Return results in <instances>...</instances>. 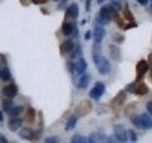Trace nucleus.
I'll return each instance as SVG.
<instances>
[{
    "label": "nucleus",
    "instance_id": "f257e3e1",
    "mask_svg": "<svg viewBox=\"0 0 152 143\" xmlns=\"http://www.w3.org/2000/svg\"><path fill=\"white\" fill-rule=\"evenodd\" d=\"M93 60L95 62V66L99 71L100 75H108L110 72L112 70V66H110V62L105 58L104 56H102L100 53V48H96V45H94V50H93Z\"/></svg>",
    "mask_w": 152,
    "mask_h": 143
},
{
    "label": "nucleus",
    "instance_id": "f03ea898",
    "mask_svg": "<svg viewBox=\"0 0 152 143\" xmlns=\"http://www.w3.org/2000/svg\"><path fill=\"white\" fill-rule=\"evenodd\" d=\"M132 124L140 128V129H151L152 128V118L148 115V114H134L132 118Z\"/></svg>",
    "mask_w": 152,
    "mask_h": 143
},
{
    "label": "nucleus",
    "instance_id": "7ed1b4c3",
    "mask_svg": "<svg viewBox=\"0 0 152 143\" xmlns=\"http://www.w3.org/2000/svg\"><path fill=\"white\" fill-rule=\"evenodd\" d=\"M127 91H131L133 94H136V95H145L148 93V88H147V85L145 82H141V81H138V82H133L129 86H127L126 88Z\"/></svg>",
    "mask_w": 152,
    "mask_h": 143
},
{
    "label": "nucleus",
    "instance_id": "20e7f679",
    "mask_svg": "<svg viewBox=\"0 0 152 143\" xmlns=\"http://www.w3.org/2000/svg\"><path fill=\"white\" fill-rule=\"evenodd\" d=\"M104 91H105V85H104L102 81H98V82L94 85V88L90 90L89 96L91 99H94V100H99L103 96Z\"/></svg>",
    "mask_w": 152,
    "mask_h": 143
},
{
    "label": "nucleus",
    "instance_id": "39448f33",
    "mask_svg": "<svg viewBox=\"0 0 152 143\" xmlns=\"http://www.w3.org/2000/svg\"><path fill=\"white\" fill-rule=\"evenodd\" d=\"M150 69V63L146 60H141L136 66V71H137V80H141L143 76L147 74V71Z\"/></svg>",
    "mask_w": 152,
    "mask_h": 143
},
{
    "label": "nucleus",
    "instance_id": "423d86ee",
    "mask_svg": "<svg viewBox=\"0 0 152 143\" xmlns=\"http://www.w3.org/2000/svg\"><path fill=\"white\" fill-rule=\"evenodd\" d=\"M61 31H62V34L65 36H77V28H75V24L72 22H67L65 20L62 23V27H61Z\"/></svg>",
    "mask_w": 152,
    "mask_h": 143
},
{
    "label": "nucleus",
    "instance_id": "0eeeda50",
    "mask_svg": "<svg viewBox=\"0 0 152 143\" xmlns=\"http://www.w3.org/2000/svg\"><path fill=\"white\" fill-rule=\"evenodd\" d=\"M91 109H93L91 103L85 100V101L80 103V105L76 108V114H77L79 117H84V115H86V114H89L90 112H91Z\"/></svg>",
    "mask_w": 152,
    "mask_h": 143
},
{
    "label": "nucleus",
    "instance_id": "6e6552de",
    "mask_svg": "<svg viewBox=\"0 0 152 143\" xmlns=\"http://www.w3.org/2000/svg\"><path fill=\"white\" fill-rule=\"evenodd\" d=\"M114 137H115L121 143H124L128 139V133L122 125H115L114 127Z\"/></svg>",
    "mask_w": 152,
    "mask_h": 143
},
{
    "label": "nucleus",
    "instance_id": "1a4fd4ad",
    "mask_svg": "<svg viewBox=\"0 0 152 143\" xmlns=\"http://www.w3.org/2000/svg\"><path fill=\"white\" fill-rule=\"evenodd\" d=\"M3 94H4V96L8 98V99H13L14 96H17V94H18V89L17 86L14 84H9L7 85V86H4L3 89Z\"/></svg>",
    "mask_w": 152,
    "mask_h": 143
},
{
    "label": "nucleus",
    "instance_id": "9d476101",
    "mask_svg": "<svg viewBox=\"0 0 152 143\" xmlns=\"http://www.w3.org/2000/svg\"><path fill=\"white\" fill-rule=\"evenodd\" d=\"M74 50H75V43H74V41H71V39H66L60 46L61 55H67L70 52H72Z\"/></svg>",
    "mask_w": 152,
    "mask_h": 143
},
{
    "label": "nucleus",
    "instance_id": "9b49d317",
    "mask_svg": "<svg viewBox=\"0 0 152 143\" xmlns=\"http://www.w3.org/2000/svg\"><path fill=\"white\" fill-rule=\"evenodd\" d=\"M86 69H88V62L83 58V57H80V58L75 62V72L77 75H84Z\"/></svg>",
    "mask_w": 152,
    "mask_h": 143
},
{
    "label": "nucleus",
    "instance_id": "f8f14e48",
    "mask_svg": "<svg viewBox=\"0 0 152 143\" xmlns=\"http://www.w3.org/2000/svg\"><path fill=\"white\" fill-rule=\"evenodd\" d=\"M105 37V31L102 26H95V29H94V41L96 45H100L102 41L104 39Z\"/></svg>",
    "mask_w": 152,
    "mask_h": 143
},
{
    "label": "nucleus",
    "instance_id": "ddd939ff",
    "mask_svg": "<svg viewBox=\"0 0 152 143\" xmlns=\"http://www.w3.org/2000/svg\"><path fill=\"white\" fill-rule=\"evenodd\" d=\"M126 98H127V95H126L124 91L118 93V94H117V96L112 100V107H113V109H118L119 107H122V105H123V103L126 101Z\"/></svg>",
    "mask_w": 152,
    "mask_h": 143
},
{
    "label": "nucleus",
    "instance_id": "4468645a",
    "mask_svg": "<svg viewBox=\"0 0 152 143\" xmlns=\"http://www.w3.org/2000/svg\"><path fill=\"white\" fill-rule=\"evenodd\" d=\"M77 17H79V5L76 3H74V4H71L67 9H66V18L76 19Z\"/></svg>",
    "mask_w": 152,
    "mask_h": 143
},
{
    "label": "nucleus",
    "instance_id": "2eb2a0df",
    "mask_svg": "<svg viewBox=\"0 0 152 143\" xmlns=\"http://www.w3.org/2000/svg\"><path fill=\"white\" fill-rule=\"evenodd\" d=\"M20 125H22V120L19 118H12L8 122V127H9V129H10L12 132L18 131L19 128H20Z\"/></svg>",
    "mask_w": 152,
    "mask_h": 143
},
{
    "label": "nucleus",
    "instance_id": "dca6fc26",
    "mask_svg": "<svg viewBox=\"0 0 152 143\" xmlns=\"http://www.w3.org/2000/svg\"><path fill=\"white\" fill-rule=\"evenodd\" d=\"M19 136H20V138H23V139H33L36 134L29 128H23V129H20V132H19Z\"/></svg>",
    "mask_w": 152,
    "mask_h": 143
},
{
    "label": "nucleus",
    "instance_id": "f3484780",
    "mask_svg": "<svg viewBox=\"0 0 152 143\" xmlns=\"http://www.w3.org/2000/svg\"><path fill=\"white\" fill-rule=\"evenodd\" d=\"M103 138L104 137H103L102 133L94 132V133H91V134L88 137V143H100Z\"/></svg>",
    "mask_w": 152,
    "mask_h": 143
},
{
    "label": "nucleus",
    "instance_id": "a211bd4d",
    "mask_svg": "<svg viewBox=\"0 0 152 143\" xmlns=\"http://www.w3.org/2000/svg\"><path fill=\"white\" fill-rule=\"evenodd\" d=\"M76 85H77V88H79V89H85V88H86L88 85H89V75H86V74L81 75Z\"/></svg>",
    "mask_w": 152,
    "mask_h": 143
},
{
    "label": "nucleus",
    "instance_id": "6ab92c4d",
    "mask_svg": "<svg viewBox=\"0 0 152 143\" xmlns=\"http://www.w3.org/2000/svg\"><path fill=\"white\" fill-rule=\"evenodd\" d=\"M76 124H77V117H76V115L70 117L67 123H66V127H65L66 131H72L74 128L76 127Z\"/></svg>",
    "mask_w": 152,
    "mask_h": 143
},
{
    "label": "nucleus",
    "instance_id": "aec40b11",
    "mask_svg": "<svg viewBox=\"0 0 152 143\" xmlns=\"http://www.w3.org/2000/svg\"><path fill=\"white\" fill-rule=\"evenodd\" d=\"M109 50H110V56L113 60H121V50L115 45H112Z\"/></svg>",
    "mask_w": 152,
    "mask_h": 143
},
{
    "label": "nucleus",
    "instance_id": "412c9836",
    "mask_svg": "<svg viewBox=\"0 0 152 143\" xmlns=\"http://www.w3.org/2000/svg\"><path fill=\"white\" fill-rule=\"evenodd\" d=\"M23 110H24V108L20 107V105H18V107H13V108L10 109V110L8 112V114H9V115H10L12 118H17V117L19 115V114L23 113Z\"/></svg>",
    "mask_w": 152,
    "mask_h": 143
},
{
    "label": "nucleus",
    "instance_id": "4be33fe9",
    "mask_svg": "<svg viewBox=\"0 0 152 143\" xmlns=\"http://www.w3.org/2000/svg\"><path fill=\"white\" fill-rule=\"evenodd\" d=\"M34 119H36V110L33 108H28L26 112V120L29 123H33Z\"/></svg>",
    "mask_w": 152,
    "mask_h": 143
},
{
    "label": "nucleus",
    "instance_id": "5701e85b",
    "mask_svg": "<svg viewBox=\"0 0 152 143\" xmlns=\"http://www.w3.org/2000/svg\"><path fill=\"white\" fill-rule=\"evenodd\" d=\"M13 107H14V105H13L12 99H4V100H3V103H1V109H3V110L5 112V113H8Z\"/></svg>",
    "mask_w": 152,
    "mask_h": 143
},
{
    "label": "nucleus",
    "instance_id": "b1692460",
    "mask_svg": "<svg viewBox=\"0 0 152 143\" xmlns=\"http://www.w3.org/2000/svg\"><path fill=\"white\" fill-rule=\"evenodd\" d=\"M70 143H88V138H85L84 136H80V134H75L71 138Z\"/></svg>",
    "mask_w": 152,
    "mask_h": 143
},
{
    "label": "nucleus",
    "instance_id": "393cba45",
    "mask_svg": "<svg viewBox=\"0 0 152 143\" xmlns=\"http://www.w3.org/2000/svg\"><path fill=\"white\" fill-rule=\"evenodd\" d=\"M1 79L4 81H9L12 79V74H10V70H9L8 67H4L1 70Z\"/></svg>",
    "mask_w": 152,
    "mask_h": 143
},
{
    "label": "nucleus",
    "instance_id": "a878e982",
    "mask_svg": "<svg viewBox=\"0 0 152 143\" xmlns=\"http://www.w3.org/2000/svg\"><path fill=\"white\" fill-rule=\"evenodd\" d=\"M124 17H126L127 20H129L131 23H134V17H133V14L131 13L129 9H128V7L124 9Z\"/></svg>",
    "mask_w": 152,
    "mask_h": 143
},
{
    "label": "nucleus",
    "instance_id": "bb28decb",
    "mask_svg": "<svg viewBox=\"0 0 152 143\" xmlns=\"http://www.w3.org/2000/svg\"><path fill=\"white\" fill-rule=\"evenodd\" d=\"M45 143H60V139L55 136H51V137H47L45 139Z\"/></svg>",
    "mask_w": 152,
    "mask_h": 143
},
{
    "label": "nucleus",
    "instance_id": "cd10ccee",
    "mask_svg": "<svg viewBox=\"0 0 152 143\" xmlns=\"http://www.w3.org/2000/svg\"><path fill=\"white\" fill-rule=\"evenodd\" d=\"M104 143H121L115 137H108V138H105V141H104Z\"/></svg>",
    "mask_w": 152,
    "mask_h": 143
},
{
    "label": "nucleus",
    "instance_id": "c85d7f7f",
    "mask_svg": "<svg viewBox=\"0 0 152 143\" xmlns=\"http://www.w3.org/2000/svg\"><path fill=\"white\" fill-rule=\"evenodd\" d=\"M128 136H129V138H131V141L134 143V142H137V134L133 131H128Z\"/></svg>",
    "mask_w": 152,
    "mask_h": 143
},
{
    "label": "nucleus",
    "instance_id": "c756f323",
    "mask_svg": "<svg viewBox=\"0 0 152 143\" xmlns=\"http://www.w3.org/2000/svg\"><path fill=\"white\" fill-rule=\"evenodd\" d=\"M74 51H75V53L71 55V58H76V57H77V56L81 55V48H80L79 46H77V50H74Z\"/></svg>",
    "mask_w": 152,
    "mask_h": 143
},
{
    "label": "nucleus",
    "instance_id": "7c9ffc66",
    "mask_svg": "<svg viewBox=\"0 0 152 143\" xmlns=\"http://www.w3.org/2000/svg\"><path fill=\"white\" fill-rule=\"evenodd\" d=\"M146 110L148 112L150 115H152V101H148L146 104Z\"/></svg>",
    "mask_w": 152,
    "mask_h": 143
},
{
    "label": "nucleus",
    "instance_id": "2f4dec72",
    "mask_svg": "<svg viewBox=\"0 0 152 143\" xmlns=\"http://www.w3.org/2000/svg\"><path fill=\"white\" fill-rule=\"evenodd\" d=\"M112 8L114 9V10H121V4L118 1H113L112 3Z\"/></svg>",
    "mask_w": 152,
    "mask_h": 143
},
{
    "label": "nucleus",
    "instance_id": "473e14b6",
    "mask_svg": "<svg viewBox=\"0 0 152 143\" xmlns=\"http://www.w3.org/2000/svg\"><path fill=\"white\" fill-rule=\"evenodd\" d=\"M34 4H43V3H47L48 0H32Z\"/></svg>",
    "mask_w": 152,
    "mask_h": 143
},
{
    "label": "nucleus",
    "instance_id": "72a5a7b5",
    "mask_svg": "<svg viewBox=\"0 0 152 143\" xmlns=\"http://www.w3.org/2000/svg\"><path fill=\"white\" fill-rule=\"evenodd\" d=\"M136 1H138L141 5H147L148 4V0H136Z\"/></svg>",
    "mask_w": 152,
    "mask_h": 143
},
{
    "label": "nucleus",
    "instance_id": "f704fd0d",
    "mask_svg": "<svg viewBox=\"0 0 152 143\" xmlns=\"http://www.w3.org/2000/svg\"><path fill=\"white\" fill-rule=\"evenodd\" d=\"M0 143H8V139L4 136H0Z\"/></svg>",
    "mask_w": 152,
    "mask_h": 143
},
{
    "label": "nucleus",
    "instance_id": "c9c22d12",
    "mask_svg": "<svg viewBox=\"0 0 152 143\" xmlns=\"http://www.w3.org/2000/svg\"><path fill=\"white\" fill-rule=\"evenodd\" d=\"M148 63H150V67H151V71H152V53L148 57Z\"/></svg>",
    "mask_w": 152,
    "mask_h": 143
},
{
    "label": "nucleus",
    "instance_id": "e433bc0d",
    "mask_svg": "<svg viewBox=\"0 0 152 143\" xmlns=\"http://www.w3.org/2000/svg\"><path fill=\"white\" fill-rule=\"evenodd\" d=\"M90 37H91V33H90V32H86V33H85V39H89Z\"/></svg>",
    "mask_w": 152,
    "mask_h": 143
},
{
    "label": "nucleus",
    "instance_id": "4c0bfd02",
    "mask_svg": "<svg viewBox=\"0 0 152 143\" xmlns=\"http://www.w3.org/2000/svg\"><path fill=\"white\" fill-rule=\"evenodd\" d=\"M0 122H4V117H3V109H0Z\"/></svg>",
    "mask_w": 152,
    "mask_h": 143
},
{
    "label": "nucleus",
    "instance_id": "58836bf2",
    "mask_svg": "<svg viewBox=\"0 0 152 143\" xmlns=\"http://www.w3.org/2000/svg\"><path fill=\"white\" fill-rule=\"evenodd\" d=\"M104 1H107V0H96V3H98V4H103Z\"/></svg>",
    "mask_w": 152,
    "mask_h": 143
},
{
    "label": "nucleus",
    "instance_id": "ea45409f",
    "mask_svg": "<svg viewBox=\"0 0 152 143\" xmlns=\"http://www.w3.org/2000/svg\"><path fill=\"white\" fill-rule=\"evenodd\" d=\"M53 1H66V0H53Z\"/></svg>",
    "mask_w": 152,
    "mask_h": 143
},
{
    "label": "nucleus",
    "instance_id": "a19ab883",
    "mask_svg": "<svg viewBox=\"0 0 152 143\" xmlns=\"http://www.w3.org/2000/svg\"><path fill=\"white\" fill-rule=\"evenodd\" d=\"M0 77H1V69H0Z\"/></svg>",
    "mask_w": 152,
    "mask_h": 143
}]
</instances>
